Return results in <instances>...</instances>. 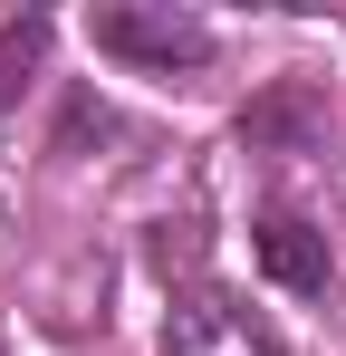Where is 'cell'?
Segmentation results:
<instances>
[{"label": "cell", "mask_w": 346, "mask_h": 356, "mask_svg": "<svg viewBox=\"0 0 346 356\" xmlns=\"http://www.w3.org/2000/svg\"><path fill=\"white\" fill-rule=\"evenodd\" d=\"M77 29H87L97 58L135 67V77H202L222 58V29L202 10H183V0H97Z\"/></svg>", "instance_id": "1"}, {"label": "cell", "mask_w": 346, "mask_h": 356, "mask_svg": "<svg viewBox=\"0 0 346 356\" xmlns=\"http://www.w3.org/2000/svg\"><path fill=\"white\" fill-rule=\"evenodd\" d=\"M154 356H288V337H279L240 289L192 280V289L164 308V347H154Z\"/></svg>", "instance_id": "2"}, {"label": "cell", "mask_w": 346, "mask_h": 356, "mask_svg": "<svg viewBox=\"0 0 346 356\" xmlns=\"http://www.w3.org/2000/svg\"><path fill=\"white\" fill-rule=\"evenodd\" d=\"M250 270L279 298H327L337 289V241H327L318 212H298V202H260V212H250Z\"/></svg>", "instance_id": "3"}, {"label": "cell", "mask_w": 346, "mask_h": 356, "mask_svg": "<svg viewBox=\"0 0 346 356\" xmlns=\"http://www.w3.org/2000/svg\"><path fill=\"white\" fill-rule=\"evenodd\" d=\"M231 135H240L250 154H318V145H327V87L288 67V77H270V87L231 116Z\"/></svg>", "instance_id": "4"}, {"label": "cell", "mask_w": 346, "mask_h": 356, "mask_svg": "<svg viewBox=\"0 0 346 356\" xmlns=\"http://www.w3.org/2000/svg\"><path fill=\"white\" fill-rule=\"evenodd\" d=\"M49 39H58L49 10H0V116L49 77Z\"/></svg>", "instance_id": "5"}]
</instances>
